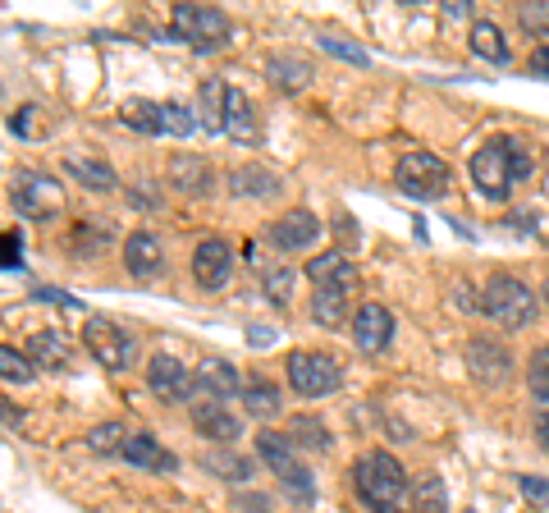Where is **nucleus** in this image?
I'll use <instances>...</instances> for the list:
<instances>
[{
    "mask_svg": "<svg viewBox=\"0 0 549 513\" xmlns=\"http://www.w3.org/2000/svg\"><path fill=\"white\" fill-rule=\"evenodd\" d=\"M353 491L371 513H412V481L385 449H366L353 463Z\"/></svg>",
    "mask_w": 549,
    "mask_h": 513,
    "instance_id": "nucleus-1",
    "label": "nucleus"
},
{
    "mask_svg": "<svg viewBox=\"0 0 549 513\" xmlns=\"http://www.w3.org/2000/svg\"><path fill=\"white\" fill-rule=\"evenodd\" d=\"M257 454H261V463L275 472V481L284 486V495H289L293 504H302V509L316 504V481H312V472H307V463L298 459V445H293L289 436L261 431V436H257Z\"/></svg>",
    "mask_w": 549,
    "mask_h": 513,
    "instance_id": "nucleus-2",
    "label": "nucleus"
},
{
    "mask_svg": "<svg viewBox=\"0 0 549 513\" xmlns=\"http://www.w3.org/2000/svg\"><path fill=\"white\" fill-rule=\"evenodd\" d=\"M536 298L517 275H490L481 289V312L504 330H522L536 321Z\"/></svg>",
    "mask_w": 549,
    "mask_h": 513,
    "instance_id": "nucleus-3",
    "label": "nucleus"
},
{
    "mask_svg": "<svg viewBox=\"0 0 549 513\" xmlns=\"http://www.w3.org/2000/svg\"><path fill=\"white\" fill-rule=\"evenodd\" d=\"M284 372H289V385L293 394L302 399H325L344 385V372H339V362L330 353H316V349H293L284 358Z\"/></svg>",
    "mask_w": 549,
    "mask_h": 513,
    "instance_id": "nucleus-4",
    "label": "nucleus"
},
{
    "mask_svg": "<svg viewBox=\"0 0 549 513\" xmlns=\"http://www.w3.org/2000/svg\"><path fill=\"white\" fill-rule=\"evenodd\" d=\"M229 14L216 5H174V37L197 51H220L229 42Z\"/></svg>",
    "mask_w": 549,
    "mask_h": 513,
    "instance_id": "nucleus-5",
    "label": "nucleus"
},
{
    "mask_svg": "<svg viewBox=\"0 0 549 513\" xmlns=\"http://www.w3.org/2000/svg\"><path fill=\"white\" fill-rule=\"evenodd\" d=\"M83 344H87V353L106 367V372H129L133 353H138V339H133L129 330H119L115 321H106V317H87Z\"/></svg>",
    "mask_w": 549,
    "mask_h": 513,
    "instance_id": "nucleus-6",
    "label": "nucleus"
},
{
    "mask_svg": "<svg viewBox=\"0 0 549 513\" xmlns=\"http://www.w3.org/2000/svg\"><path fill=\"white\" fill-rule=\"evenodd\" d=\"M472 179L490 202H504L513 193V152H508V138H490L481 152L472 156Z\"/></svg>",
    "mask_w": 549,
    "mask_h": 513,
    "instance_id": "nucleus-7",
    "label": "nucleus"
},
{
    "mask_svg": "<svg viewBox=\"0 0 549 513\" xmlns=\"http://www.w3.org/2000/svg\"><path fill=\"white\" fill-rule=\"evenodd\" d=\"M394 179H399V188L408 197H444L449 193V165L435 152H403Z\"/></svg>",
    "mask_w": 549,
    "mask_h": 513,
    "instance_id": "nucleus-8",
    "label": "nucleus"
},
{
    "mask_svg": "<svg viewBox=\"0 0 549 513\" xmlns=\"http://www.w3.org/2000/svg\"><path fill=\"white\" fill-rule=\"evenodd\" d=\"M10 202L28 220H51L60 211V184L51 175H42V170H19L10 184Z\"/></svg>",
    "mask_w": 549,
    "mask_h": 513,
    "instance_id": "nucleus-9",
    "label": "nucleus"
},
{
    "mask_svg": "<svg viewBox=\"0 0 549 513\" xmlns=\"http://www.w3.org/2000/svg\"><path fill=\"white\" fill-rule=\"evenodd\" d=\"M467 372H472L476 385H485V390H504V385L513 381V353H508L504 344H495V339H472V344H467Z\"/></svg>",
    "mask_w": 549,
    "mask_h": 513,
    "instance_id": "nucleus-10",
    "label": "nucleus"
},
{
    "mask_svg": "<svg viewBox=\"0 0 549 513\" xmlns=\"http://www.w3.org/2000/svg\"><path fill=\"white\" fill-rule=\"evenodd\" d=\"M147 385L156 399H165V404H188L197 390V376L183 367L179 358H170V353H156V358L147 362Z\"/></svg>",
    "mask_w": 549,
    "mask_h": 513,
    "instance_id": "nucleus-11",
    "label": "nucleus"
},
{
    "mask_svg": "<svg viewBox=\"0 0 549 513\" xmlns=\"http://www.w3.org/2000/svg\"><path fill=\"white\" fill-rule=\"evenodd\" d=\"M321 220L312 216L307 207H293V211H284L275 225H270V243L275 248H284V252H312L316 243H321Z\"/></svg>",
    "mask_w": 549,
    "mask_h": 513,
    "instance_id": "nucleus-12",
    "label": "nucleus"
},
{
    "mask_svg": "<svg viewBox=\"0 0 549 513\" xmlns=\"http://www.w3.org/2000/svg\"><path fill=\"white\" fill-rule=\"evenodd\" d=\"M394 339V312L385 303H362L353 312V344L362 353H385Z\"/></svg>",
    "mask_w": 549,
    "mask_h": 513,
    "instance_id": "nucleus-13",
    "label": "nucleus"
},
{
    "mask_svg": "<svg viewBox=\"0 0 549 513\" xmlns=\"http://www.w3.org/2000/svg\"><path fill=\"white\" fill-rule=\"evenodd\" d=\"M234 275V248L225 239H202L193 248V280L202 289H225Z\"/></svg>",
    "mask_w": 549,
    "mask_h": 513,
    "instance_id": "nucleus-14",
    "label": "nucleus"
},
{
    "mask_svg": "<svg viewBox=\"0 0 549 513\" xmlns=\"http://www.w3.org/2000/svg\"><path fill=\"white\" fill-rule=\"evenodd\" d=\"M165 175H170V188H179V193H188V197H206L211 184H216L211 165H206L197 152H174Z\"/></svg>",
    "mask_w": 549,
    "mask_h": 513,
    "instance_id": "nucleus-15",
    "label": "nucleus"
},
{
    "mask_svg": "<svg viewBox=\"0 0 549 513\" xmlns=\"http://www.w3.org/2000/svg\"><path fill=\"white\" fill-rule=\"evenodd\" d=\"M307 280H312V289H353L357 271L344 252H321L307 262Z\"/></svg>",
    "mask_w": 549,
    "mask_h": 513,
    "instance_id": "nucleus-16",
    "label": "nucleus"
},
{
    "mask_svg": "<svg viewBox=\"0 0 549 513\" xmlns=\"http://www.w3.org/2000/svg\"><path fill=\"white\" fill-rule=\"evenodd\" d=\"M119 459L129 463V468H147V472H174V468H179V459H174V454L156 436H147V431H138V436L124 445V454H119Z\"/></svg>",
    "mask_w": 549,
    "mask_h": 513,
    "instance_id": "nucleus-17",
    "label": "nucleus"
},
{
    "mask_svg": "<svg viewBox=\"0 0 549 513\" xmlns=\"http://www.w3.org/2000/svg\"><path fill=\"white\" fill-rule=\"evenodd\" d=\"M161 262H165V252H161V243H156V234L138 230L124 239V266H129V275L151 280V275L161 271Z\"/></svg>",
    "mask_w": 549,
    "mask_h": 513,
    "instance_id": "nucleus-18",
    "label": "nucleus"
},
{
    "mask_svg": "<svg viewBox=\"0 0 549 513\" xmlns=\"http://www.w3.org/2000/svg\"><path fill=\"white\" fill-rule=\"evenodd\" d=\"M193 426L202 431L206 440H216L220 449L234 445L238 431H243V422H238L229 408H220V404H197V408H193Z\"/></svg>",
    "mask_w": 549,
    "mask_h": 513,
    "instance_id": "nucleus-19",
    "label": "nucleus"
},
{
    "mask_svg": "<svg viewBox=\"0 0 549 513\" xmlns=\"http://www.w3.org/2000/svg\"><path fill=\"white\" fill-rule=\"evenodd\" d=\"M197 390H211L216 399H229V394H243L248 385L238 381V372H234V362H225V358H202V367H197Z\"/></svg>",
    "mask_w": 549,
    "mask_h": 513,
    "instance_id": "nucleus-20",
    "label": "nucleus"
},
{
    "mask_svg": "<svg viewBox=\"0 0 549 513\" xmlns=\"http://www.w3.org/2000/svg\"><path fill=\"white\" fill-rule=\"evenodd\" d=\"M225 106H229V83L206 78L202 97H197V120H202L206 133H225Z\"/></svg>",
    "mask_w": 549,
    "mask_h": 513,
    "instance_id": "nucleus-21",
    "label": "nucleus"
},
{
    "mask_svg": "<svg viewBox=\"0 0 549 513\" xmlns=\"http://www.w3.org/2000/svg\"><path fill=\"white\" fill-rule=\"evenodd\" d=\"M266 74H270V88H280V92H302L312 83V65L302 55H270Z\"/></svg>",
    "mask_w": 549,
    "mask_h": 513,
    "instance_id": "nucleus-22",
    "label": "nucleus"
},
{
    "mask_svg": "<svg viewBox=\"0 0 549 513\" xmlns=\"http://www.w3.org/2000/svg\"><path fill=\"white\" fill-rule=\"evenodd\" d=\"M229 193L234 197H270V193H280V179L270 175L266 165H238V170H229Z\"/></svg>",
    "mask_w": 549,
    "mask_h": 513,
    "instance_id": "nucleus-23",
    "label": "nucleus"
},
{
    "mask_svg": "<svg viewBox=\"0 0 549 513\" xmlns=\"http://www.w3.org/2000/svg\"><path fill=\"white\" fill-rule=\"evenodd\" d=\"M467 42H472V55H481V60H490V65H508V42H504V33H499L495 19H476L472 33H467Z\"/></svg>",
    "mask_w": 549,
    "mask_h": 513,
    "instance_id": "nucleus-24",
    "label": "nucleus"
},
{
    "mask_svg": "<svg viewBox=\"0 0 549 513\" xmlns=\"http://www.w3.org/2000/svg\"><path fill=\"white\" fill-rule=\"evenodd\" d=\"M225 133L229 138H238V142H257L261 133H257V115H252V101L243 97L238 88H229V106H225Z\"/></svg>",
    "mask_w": 549,
    "mask_h": 513,
    "instance_id": "nucleus-25",
    "label": "nucleus"
},
{
    "mask_svg": "<svg viewBox=\"0 0 549 513\" xmlns=\"http://www.w3.org/2000/svg\"><path fill=\"white\" fill-rule=\"evenodd\" d=\"M28 358H33V367H42V372H60L69 362V349H65V339H60V330H37V335L28 339Z\"/></svg>",
    "mask_w": 549,
    "mask_h": 513,
    "instance_id": "nucleus-26",
    "label": "nucleus"
},
{
    "mask_svg": "<svg viewBox=\"0 0 549 513\" xmlns=\"http://www.w3.org/2000/svg\"><path fill=\"white\" fill-rule=\"evenodd\" d=\"M65 165H69V175H74L83 188H92V193H115V188H119L115 170H110L106 161H87V156H69Z\"/></svg>",
    "mask_w": 549,
    "mask_h": 513,
    "instance_id": "nucleus-27",
    "label": "nucleus"
},
{
    "mask_svg": "<svg viewBox=\"0 0 549 513\" xmlns=\"http://www.w3.org/2000/svg\"><path fill=\"white\" fill-rule=\"evenodd\" d=\"M289 440L298 449H312V454H330V445H334V436L325 431V422H321V417H312V413L293 417V422H289Z\"/></svg>",
    "mask_w": 549,
    "mask_h": 513,
    "instance_id": "nucleus-28",
    "label": "nucleus"
},
{
    "mask_svg": "<svg viewBox=\"0 0 549 513\" xmlns=\"http://www.w3.org/2000/svg\"><path fill=\"white\" fill-rule=\"evenodd\" d=\"M312 321H321V326H344L348 289H312Z\"/></svg>",
    "mask_w": 549,
    "mask_h": 513,
    "instance_id": "nucleus-29",
    "label": "nucleus"
},
{
    "mask_svg": "<svg viewBox=\"0 0 549 513\" xmlns=\"http://www.w3.org/2000/svg\"><path fill=\"white\" fill-rule=\"evenodd\" d=\"M202 468L206 472H216V477H225V481H248L252 477V459H243L238 449H211L202 459Z\"/></svg>",
    "mask_w": 549,
    "mask_h": 513,
    "instance_id": "nucleus-30",
    "label": "nucleus"
},
{
    "mask_svg": "<svg viewBox=\"0 0 549 513\" xmlns=\"http://www.w3.org/2000/svg\"><path fill=\"white\" fill-rule=\"evenodd\" d=\"M243 408H248V417H280V408H284V399H280V390L270 381H248V390H243Z\"/></svg>",
    "mask_w": 549,
    "mask_h": 513,
    "instance_id": "nucleus-31",
    "label": "nucleus"
},
{
    "mask_svg": "<svg viewBox=\"0 0 549 513\" xmlns=\"http://www.w3.org/2000/svg\"><path fill=\"white\" fill-rule=\"evenodd\" d=\"M129 426L124 422H101V426H92L87 431V449L92 454H124V445H129Z\"/></svg>",
    "mask_w": 549,
    "mask_h": 513,
    "instance_id": "nucleus-32",
    "label": "nucleus"
},
{
    "mask_svg": "<svg viewBox=\"0 0 549 513\" xmlns=\"http://www.w3.org/2000/svg\"><path fill=\"white\" fill-rule=\"evenodd\" d=\"M119 120L129 124V129L147 133V138H156L161 129V106H151V101H124V110H119Z\"/></svg>",
    "mask_w": 549,
    "mask_h": 513,
    "instance_id": "nucleus-33",
    "label": "nucleus"
},
{
    "mask_svg": "<svg viewBox=\"0 0 549 513\" xmlns=\"http://www.w3.org/2000/svg\"><path fill=\"white\" fill-rule=\"evenodd\" d=\"M449 509V491H444L440 477H421L417 491H412V513H444Z\"/></svg>",
    "mask_w": 549,
    "mask_h": 513,
    "instance_id": "nucleus-34",
    "label": "nucleus"
},
{
    "mask_svg": "<svg viewBox=\"0 0 549 513\" xmlns=\"http://www.w3.org/2000/svg\"><path fill=\"white\" fill-rule=\"evenodd\" d=\"M106 243H110V230H106V220H78L74 225V252L78 257H97V252H106Z\"/></svg>",
    "mask_w": 549,
    "mask_h": 513,
    "instance_id": "nucleus-35",
    "label": "nucleus"
},
{
    "mask_svg": "<svg viewBox=\"0 0 549 513\" xmlns=\"http://www.w3.org/2000/svg\"><path fill=\"white\" fill-rule=\"evenodd\" d=\"M197 110H188L183 101H165L161 106V129L174 133V138H188V133H197Z\"/></svg>",
    "mask_w": 549,
    "mask_h": 513,
    "instance_id": "nucleus-36",
    "label": "nucleus"
},
{
    "mask_svg": "<svg viewBox=\"0 0 549 513\" xmlns=\"http://www.w3.org/2000/svg\"><path fill=\"white\" fill-rule=\"evenodd\" d=\"M266 298L275 307H289L293 303V271H284V266L266 271Z\"/></svg>",
    "mask_w": 549,
    "mask_h": 513,
    "instance_id": "nucleus-37",
    "label": "nucleus"
},
{
    "mask_svg": "<svg viewBox=\"0 0 549 513\" xmlns=\"http://www.w3.org/2000/svg\"><path fill=\"white\" fill-rule=\"evenodd\" d=\"M0 372H5V381H10V385L33 381V358H19V353L5 344V349H0Z\"/></svg>",
    "mask_w": 549,
    "mask_h": 513,
    "instance_id": "nucleus-38",
    "label": "nucleus"
},
{
    "mask_svg": "<svg viewBox=\"0 0 549 513\" xmlns=\"http://www.w3.org/2000/svg\"><path fill=\"white\" fill-rule=\"evenodd\" d=\"M531 394H536L540 404H549V344L531 358Z\"/></svg>",
    "mask_w": 549,
    "mask_h": 513,
    "instance_id": "nucleus-39",
    "label": "nucleus"
},
{
    "mask_svg": "<svg viewBox=\"0 0 549 513\" xmlns=\"http://www.w3.org/2000/svg\"><path fill=\"white\" fill-rule=\"evenodd\" d=\"M321 51L339 55V60H348V65H357V69H366V65H371V55H366L362 46H353V42H339V37H321Z\"/></svg>",
    "mask_w": 549,
    "mask_h": 513,
    "instance_id": "nucleus-40",
    "label": "nucleus"
},
{
    "mask_svg": "<svg viewBox=\"0 0 549 513\" xmlns=\"http://www.w3.org/2000/svg\"><path fill=\"white\" fill-rule=\"evenodd\" d=\"M517 23L527 28V33H549V5H517Z\"/></svg>",
    "mask_w": 549,
    "mask_h": 513,
    "instance_id": "nucleus-41",
    "label": "nucleus"
},
{
    "mask_svg": "<svg viewBox=\"0 0 549 513\" xmlns=\"http://www.w3.org/2000/svg\"><path fill=\"white\" fill-rule=\"evenodd\" d=\"M0 266H5V271H19L23 266V234L19 230H5V239H0Z\"/></svg>",
    "mask_w": 549,
    "mask_h": 513,
    "instance_id": "nucleus-42",
    "label": "nucleus"
},
{
    "mask_svg": "<svg viewBox=\"0 0 549 513\" xmlns=\"http://www.w3.org/2000/svg\"><path fill=\"white\" fill-rule=\"evenodd\" d=\"M508 152H513V179H531V170H536V156H531L527 142L508 138Z\"/></svg>",
    "mask_w": 549,
    "mask_h": 513,
    "instance_id": "nucleus-43",
    "label": "nucleus"
},
{
    "mask_svg": "<svg viewBox=\"0 0 549 513\" xmlns=\"http://www.w3.org/2000/svg\"><path fill=\"white\" fill-rule=\"evenodd\" d=\"M37 115H42V110H37V106H23V110H14L10 129L19 133V138H37V133H42V129H37Z\"/></svg>",
    "mask_w": 549,
    "mask_h": 513,
    "instance_id": "nucleus-44",
    "label": "nucleus"
},
{
    "mask_svg": "<svg viewBox=\"0 0 549 513\" xmlns=\"http://www.w3.org/2000/svg\"><path fill=\"white\" fill-rule=\"evenodd\" d=\"M234 509H238V513H275L266 495H257V491H243V495L234 500Z\"/></svg>",
    "mask_w": 549,
    "mask_h": 513,
    "instance_id": "nucleus-45",
    "label": "nucleus"
},
{
    "mask_svg": "<svg viewBox=\"0 0 549 513\" xmlns=\"http://www.w3.org/2000/svg\"><path fill=\"white\" fill-rule=\"evenodd\" d=\"M522 495L531 504H549V481L545 477H522Z\"/></svg>",
    "mask_w": 549,
    "mask_h": 513,
    "instance_id": "nucleus-46",
    "label": "nucleus"
},
{
    "mask_svg": "<svg viewBox=\"0 0 549 513\" xmlns=\"http://www.w3.org/2000/svg\"><path fill=\"white\" fill-rule=\"evenodd\" d=\"M453 303L463 307V312H476V307H481V303H476V298H472V289H467V280H458V284H453Z\"/></svg>",
    "mask_w": 549,
    "mask_h": 513,
    "instance_id": "nucleus-47",
    "label": "nucleus"
},
{
    "mask_svg": "<svg viewBox=\"0 0 549 513\" xmlns=\"http://www.w3.org/2000/svg\"><path fill=\"white\" fill-rule=\"evenodd\" d=\"M531 74L536 78H549V46H536V51H531Z\"/></svg>",
    "mask_w": 549,
    "mask_h": 513,
    "instance_id": "nucleus-48",
    "label": "nucleus"
},
{
    "mask_svg": "<svg viewBox=\"0 0 549 513\" xmlns=\"http://www.w3.org/2000/svg\"><path fill=\"white\" fill-rule=\"evenodd\" d=\"M37 303H60V307H78V298H69V294H60V289H37Z\"/></svg>",
    "mask_w": 549,
    "mask_h": 513,
    "instance_id": "nucleus-49",
    "label": "nucleus"
},
{
    "mask_svg": "<svg viewBox=\"0 0 549 513\" xmlns=\"http://www.w3.org/2000/svg\"><path fill=\"white\" fill-rule=\"evenodd\" d=\"M531 426H536V440L549 449V404H540V413H536V422Z\"/></svg>",
    "mask_w": 549,
    "mask_h": 513,
    "instance_id": "nucleus-50",
    "label": "nucleus"
},
{
    "mask_svg": "<svg viewBox=\"0 0 549 513\" xmlns=\"http://www.w3.org/2000/svg\"><path fill=\"white\" fill-rule=\"evenodd\" d=\"M444 14L449 19H472V0H444Z\"/></svg>",
    "mask_w": 549,
    "mask_h": 513,
    "instance_id": "nucleus-51",
    "label": "nucleus"
},
{
    "mask_svg": "<svg viewBox=\"0 0 549 513\" xmlns=\"http://www.w3.org/2000/svg\"><path fill=\"white\" fill-rule=\"evenodd\" d=\"M270 339H275V330H266V326H252V330H248V344H252V349H266Z\"/></svg>",
    "mask_w": 549,
    "mask_h": 513,
    "instance_id": "nucleus-52",
    "label": "nucleus"
},
{
    "mask_svg": "<svg viewBox=\"0 0 549 513\" xmlns=\"http://www.w3.org/2000/svg\"><path fill=\"white\" fill-rule=\"evenodd\" d=\"M339 239H344L348 248L357 243V220H353V216H339Z\"/></svg>",
    "mask_w": 549,
    "mask_h": 513,
    "instance_id": "nucleus-53",
    "label": "nucleus"
},
{
    "mask_svg": "<svg viewBox=\"0 0 549 513\" xmlns=\"http://www.w3.org/2000/svg\"><path fill=\"white\" fill-rule=\"evenodd\" d=\"M508 225H513L517 234H527V230H536V220L531 216H508Z\"/></svg>",
    "mask_w": 549,
    "mask_h": 513,
    "instance_id": "nucleus-54",
    "label": "nucleus"
},
{
    "mask_svg": "<svg viewBox=\"0 0 549 513\" xmlns=\"http://www.w3.org/2000/svg\"><path fill=\"white\" fill-rule=\"evenodd\" d=\"M540 298H545V303H549V275H545V284H540Z\"/></svg>",
    "mask_w": 549,
    "mask_h": 513,
    "instance_id": "nucleus-55",
    "label": "nucleus"
}]
</instances>
